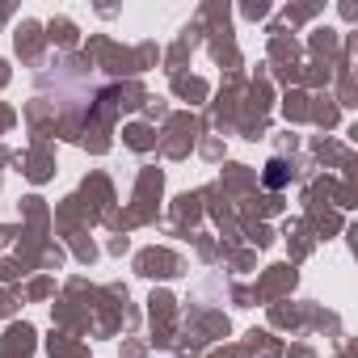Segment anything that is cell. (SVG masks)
Listing matches in <instances>:
<instances>
[{
	"mask_svg": "<svg viewBox=\"0 0 358 358\" xmlns=\"http://www.w3.org/2000/svg\"><path fill=\"white\" fill-rule=\"evenodd\" d=\"M262 182H266V190H282V186L291 182V164H287L282 156L266 160V173H262Z\"/></svg>",
	"mask_w": 358,
	"mask_h": 358,
	"instance_id": "6da1fadb",
	"label": "cell"
}]
</instances>
